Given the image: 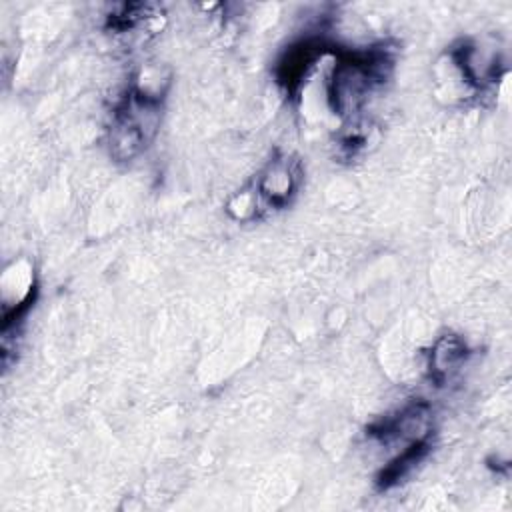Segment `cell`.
I'll list each match as a JSON object with an SVG mask.
<instances>
[{
  "label": "cell",
  "mask_w": 512,
  "mask_h": 512,
  "mask_svg": "<svg viewBox=\"0 0 512 512\" xmlns=\"http://www.w3.org/2000/svg\"><path fill=\"white\" fill-rule=\"evenodd\" d=\"M334 44L326 40L324 36L312 34L306 38H300L298 42L290 44L280 60L276 62V82L288 96H296L302 88V82L314 68V64L324 56L334 52Z\"/></svg>",
  "instance_id": "3957f363"
},
{
  "label": "cell",
  "mask_w": 512,
  "mask_h": 512,
  "mask_svg": "<svg viewBox=\"0 0 512 512\" xmlns=\"http://www.w3.org/2000/svg\"><path fill=\"white\" fill-rule=\"evenodd\" d=\"M336 64L328 82L330 108L340 114L356 112L366 98L386 82L394 58L386 46L370 48H334Z\"/></svg>",
  "instance_id": "6da1fadb"
},
{
  "label": "cell",
  "mask_w": 512,
  "mask_h": 512,
  "mask_svg": "<svg viewBox=\"0 0 512 512\" xmlns=\"http://www.w3.org/2000/svg\"><path fill=\"white\" fill-rule=\"evenodd\" d=\"M428 416V404L422 400H412L408 404H404L402 408H398L392 414L382 416L380 420H376L374 424H370L366 428V434L370 438H376L384 444L412 432L414 428H418V424Z\"/></svg>",
  "instance_id": "5b68a950"
},
{
  "label": "cell",
  "mask_w": 512,
  "mask_h": 512,
  "mask_svg": "<svg viewBox=\"0 0 512 512\" xmlns=\"http://www.w3.org/2000/svg\"><path fill=\"white\" fill-rule=\"evenodd\" d=\"M432 444H430V434L414 438L394 460H390L380 474L376 476V486L378 490H390L396 484H400L404 478L412 474V470L428 456Z\"/></svg>",
  "instance_id": "52a82bcc"
},
{
  "label": "cell",
  "mask_w": 512,
  "mask_h": 512,
  "mask_svg": "<svg viewBox=\"0 0 512 512\" xmlns=\"http://www.w3.org/2000/svg\"><path fill=\"white\" fill-rule=\"evenodd\" d=\"M468 356H470L468 346L458 334H452V332L442 334L430 348V356H428L430 380L436 386H442L464 366Z\"/></svg>",
  "instance_id": "277c9868"
},
{
  "label": "cell",
  "mask_w": 512,
  "mask_h": 512,
  "mask_svg": "<svg viewBox=\"0 0 512 512\" xmlns=\"http://www.w3.org/2000/svg\"><path fill=\"white\" fill-rule=\"evenodd\" d=\"M296 186H298V170H294L288 158H278L270 162V166L262 172L258 180V192L274 208L288 204Z\"/></svg>",
  "instance_id": "8992f818"
},
{
  "label": "cell",
  "mask_w": 512,
  "mask_h": 512,
  "mask_svg": "<svg viewBox=\"0 0 512 512\" xmlns=\"http://www.w3.org/2000/svg\"><path fill=\"white\" fill-rule=\"evenodd\" d=\"M162 96L138 86L128 88L112 110L108 126L110 154L124 162L142 154L154 140L162 122Z\"/></svg>",
  "instance_id": "7a4b0ae2"
}]
</instances>
